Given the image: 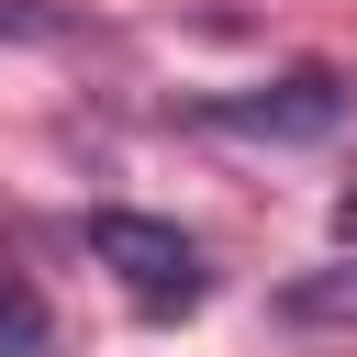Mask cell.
<instances>
[{"label": "cell", "mask_w": 357, "mask_h": 357, "mask_svg": "<svg viewBox=\"0 0 357 357\" xmlns=\"http://www.w3.org/2000/svg\"><path fill=\"white\" fill-rule=\"evenodd\" d=\"M0 357H45V301L22 279H0Z\"/></svg>", "instance_id": "obj_4"}, {"label": "cell", "mask_w": 357, "mask_h": 357, "mask_svg": "<svg viewBox=\"0 0 357 357\" xmlns=\"http://www.w3.org/2000/svg\"><path fill=\"white\" fill-rule=\"evenodd\" d=\"M279 312H290V324H357V268H335V279H290Z\"/></svg>", "instance_id": "obj_3"}, {"label": "cell", "mask_w": 357, "mask_h": 357, "mask_svg": "<svg viewBox=\"0 0 357 357\" xmlns=\"http://www.w3.org/2000/svg\"><path fill=\"white\" fill-rule=\"evenodd\" d=\"M335 234H346V245H357V178H346V190H335Z\"/></svg>", "instance_id": "obj_5"}, {"label": "cell", "mask_w": 357, "mask_h": 357, "mask_svg": "<svg viewBox=\"0 0 357 357\" xmlns=\"http://www.w3.org/2000/svg\"><path fill=\"white\" fill-rule=\"evenodd\" d=\"M89 257L145 301V312H190L201 290H212V257H201V234H178L167 212H89Z\"/></svg>", "instance_id": "obj_1"}, {"label": "cell", "mask_w": 357, "mask_h": 357, "mask_svg": "<svg viewBox=\"0 0 357 357\" xmlns=\"http://www.w3.org/2000/svg\"><path fill=\"white\" fill-rule=\"evenodd\" d=\"M201 123H223V134H279V145H312V134H335V123H346V89H335V67H290V78H268V89L201 100Z\"/></svg>", "instance_id": "obj_2"}]
</instances>
